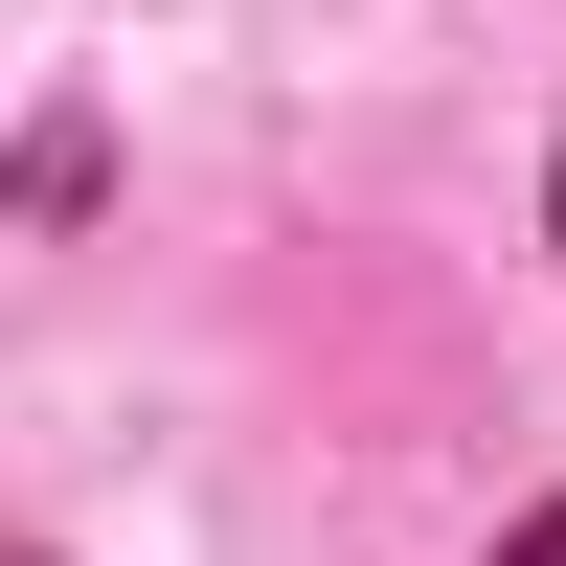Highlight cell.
<instances>
[{
    "label": "cell",
    "mask_w": 566,
    "mask_h": 566,
    "mask_svg": "<svg viewBox=\"0 0 566 566\" xmlns=\"http://www.w3.org/2000/svg\"><path fill=\"white\" fill-rule=\"evenodd\" d=\"M499 566H566V499H544V522H522V544H499Z\"/></svg>",
    "instance_id": "6da1fadb"
}]
</instances>
